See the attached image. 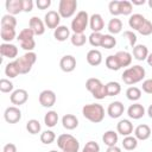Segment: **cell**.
Returning <instances> with one entry per match:
<instances>
[{
  "mask_svg": "<svg viewBox=\"0 0 152 152\" xmlns=\"http://www.w3.org/2000/svg\"><path fill=\"white\" fill-rule=\"evenodd\" d=\"M83 116L93 124H99L104 118V108L99 103H89L84 104L82 108Z\"/></svg>",
  "mask_w": 152,
  "mask_h": 152,
  "instance_id": "cell-1",
  "label": "cell"
},
{
  "mask_svg": "<svg viewBox=\"0 0 152 152\" xmlns=\"http://www.w3.org/2000/svg\"><path fill=\"white\" fill-rule=\"evenodd\" d=\"M121 77H122V81L126 84H128V86L135 84V83L142 81V78L145 77V69L141 65L129 66L128 69H126L124 71V74L121 75Z\"/></svg>",
  "mask_w": 152,
  "mask_h": 152,
  "instance_id": "cell-2",
  "label": "cell"
},
{
  "mask_svg": "<svg viewBox=\"0 0 152 152\" xmlns=\"http://www.w3.org/2000/svg\"><path fill=\"white\" fill-rule=\"evenodd\" d=\"M57 145L62 150V152H78L80 150L78 140L69 133L61 134L57 138Z\"/></svg>",
  "mask_w": 152,
  "mask_h": 152,
  "instance_id": "cell-3",
  "label": "cell"
},
{
  "mask_svg": "<svg viewBox=\"0 0 152 152\" xmlns=\"http://www.w3.org/2000/svg\"><path fill=\"white\" fill-rule=\"evenodd\" d=\"M86 88L97 100H102V99H104L107 96L106 84H103L99 78H95V77L88 78L87 82H86Z\"/></svg>",
  "mask_w": 152,
  "mask_h": 152,
  "instance_id": "cell-4",
  "label": "cell"
},
{
  "mask_svg": "<svg viewBox=\"0 0 152 152\" xmlns=\"http://www.w3.org/2000/svg\"><path fill=\"white\" fill-rule=\"evenodd\" d=\"M17 65H18V69H19V72L20 74H27L31 71L32 69V65L36 63L37 61V55L31 51V52H26L25 55H23L21 57H18L17 59H14Z\"/></svg>",
  "mask_w": 152,
  "mask_h": 152,
  "instance_id": "cell-5",
  "label": "cell"
},
{
  "mask_svg": "<svg viewBox=\"0 0 152 152\" xmlns=\"http://www.w3.org/2000/svg\"><path fill=\"white\" fill-rule=\"evenodd\" d=\"M89 24V15L86 11H80L71 21V30L74 33H83Z\"/></svg>",
  "mask_w": 152,
  "mask_h": 152,
  "instance_id": "cell-6",
  "label": "cell"
},
{
  "mask_svg": "<svg viewBox=\"0 0 152 152\" xmlns=\"http://www.w3.org/2000/svg\"><path fill=\"white\" fill-rule=\"evenodd\" d=\"M77 8L76 0H61L58 5V13L61 18H70L74 15Z\"/></svg>",
  "mask_w": 152,
  "mask_h": 152,
  "instance_id": "cell-7",
  "label": "cell"
},
{
  "mask_svg": "<svg viewBox=\"0 0 152 152\" xmlns=\"http://www.w3.org/2000/svg\"><path fill=\"white\" fill-rule=\"evenodd\" d=\"M4 119L8 124H17L21 119V112L17 106H11L5 109L4 113Z\"/></svg>",
  "mask_w": 152,
  "mask_h": 152,
  "instance_id": "cell-8",
  "label": "cell"
},
{
  "mask_svg": "<svg viewBox=\"0 0 152 152\" xmlns=\"http://www.w3.org/2000/svg\"><path fill=\"white\" fill-rule=\"evenodd\" d=\"M39 103L45 108L52 107L56 103V94L50 89L43 90L39 94Z\"/></svg>",
  "mask_w": 152,
  "mask_h": 152,
  "instance_id": "cell-9",
  "label": "cell"
},
{
  "mask_svg": "<svg viewBox=\"0 0 152 152\" xmlns=\"http://www.w3.org/2000/svg\"><path fill=\"white\" fill-rule=\"evenodd\" d=\"M61 15L57 11H49L44 17V24L48 26V28H57L59 26Z\"/></svg>",
  "mask_w": 152,
  "mask_h": 152,
  "instance_id": "cell-10",
  "label": "cell"
},
{
  "mask_svg": "<svg viewBox=\"0 0 152 152\" xmlns=\"http://www.w3.org/2000/svg\"><path fill=\"white\" fill-rule=\"evenodd\" d=\"M28 99V94L25 89H15L12 91L11 96H10V100L13 104L15 106H21L24 104Z\"/></svg>",
  "mask_w": 152,
  "mask_h": 152,
  "instance_id": "cell-11",
  "label": "cell"
},
{
  "mask_svg": "<svg viewBox=\"0 0 152 152\" xmlns=\"http://www.w3.org/2000/svg\"><path fill=\"white\" fill-rule=\"evenodd\" d=\"M124 110H125L124 103L120 101H114V102L109 103V106L107 108V114L112 119H118L124 114Z\"/></svg>",
  "mask_w": 152,
  "mask_h": 152,
  "instance_id": "cell-12",
  "label": "cell"
},
{
  "mask_svg": "<svg viewBox=\"0 0 152 152\" xmlns=\"http://www.w3.org/2000/svg\"><path fill=\"white\" fill-rule=\"evenodd\" d=\"M0 53L2 57L13 59L18 56V48L11 43H2L0 45Z\"/></svg>",
  "mask_w": 152,
  "mask_h": 152,
  "instance_id": "cell-13",
  "label": "cell"
},
{
  "mask_svg": "<svg viewBox=\"0 0 152 152\" xmlns=\"http://www.w3.org/2000/svg\"><path fill=\"white\" fill-rule=\"evenodd\" d=\"M59 66L64 72H71L76 68V58L71 55H65L61 58Z\"/></svg>",
  "mask_w": 152,
  "mask_h": 152,
  "instance_id": "cell-14",
  "label": "cell"
},
{
  "mask_svg": "<svg viewBox=\"0 0 152 152\" xmlns=\"http://www.w3.org/2000/svg\"><path fill=\"white\" fill-rule=\"evenodd\" d=\"M28 27L34 32L37 36H42L45 32V24L44 21L38 17H32L28 21Z\"/></svg>",
  "mask_w": 152,
  "mask_h": 152,
  "instance_id": "cell-15",
  "label": "cell"
},
{
  "mask_svg": "<svg viewBox=\"0 0 152 152\" xmlns=\"http://www.w3.org/2000/svg\"><path fill=\"white\" fill-rule=\"evenodd\" d=\"M127 114L131 119L133 120H138V119H141L144 115H145V108L142 104L140 103H133L128 107L127 109Z\"/></svg>",
  "mask_w": 152,
  "mask_h": 152,
  "instance_id": "cell-16",
  "label": "cell"
},
{
  "mask_svg": "<svg viewBox=\"0 0 152 152\" xmlns=\"http://www.w3.org/2000/svg\"><path fill=\"white\" fill-rule=\"evenodd\" d=\"M89 26L93 32H101V30L104 27V21L102 19V15L99 13H94L89 18Z\"/></svg>",
  "mask_w": 152,
  "mask_h": 152,
  "instance_id": "cell-17",
  "label": "cell"
},
{
  "mask_svg": "<svg viewBox=\"0 0 152 152\" xmlns=\"http://www.w3.org/2000/svg\"><path fill=\"white\" fill-rule=\"evenodd\" d=\"M116 131L119 134H121L124 137H128L133 132V124L127 119L120 120L116 125Z\"/></svg>",
  "mask_w": 152,
  "mask_h": 152,
  "instance_id": "cell-18",
  "label": "cell"
},
{
  "mask_svg": "<svg viewBox=\"0 0 152 152\" xmlns=\"http://www.w3.org/2000/svg\"><path fill=\"white\" fill-rule=\"evenodd\" d=\"M5 6L8 14L15 15L23 11V0H7Z\"/></svg>",
  "mask_w": 152,
  "mask_h": 152,
  "instance_id": "cell-19",
  "label": "cell"
},
{
  "mask_svg": "<svg viewBox=\"0 0 152 152\" xmlns=\"http://www.w3.org/2000/svg\"><path fill=\"white\" fill-rule=\"evenodd\" d=\"M151 135V128L148 125H139L135 127L134 129V137L138 139V140H147Z\"/></svg>",
  "mask_w": 152,
  "mask_h": 152,
  "instance_id": "cell-20",
  "label": "cell"
},
{
  "mask_svg": "<svg viewBox=\"0 0 152 152\" xmlns=\"http://www.w3.org/2000/svg\"><path fill=\"white\" fill-rule=\"evenodd\" d=\"M87 62L91 65V66H97L101 64L102 62V53L96 50V49H93V50H89L88 53H87Z\"/></svg>",
  "mask_w": 152,
  "mask_h": 152,
  "instance_id": "cell-21",
  "label": "cell"
},
{
  "mask_svg": "<svg viewBox=\"0 0 152 152\" xmlns=\"http://www.w3.org/2000/svg\"><path fill=\"white\" fill-rule=\"evenodd\" d=\"M62 125L65 129H75L78 126V119L74 114H65L62 118Z\"/></svg>",
  "mask_w": 152,
  "mask_h": 152,
  "instance_id": "cell-22",
  "label": "cell"
},
{
  "mask_svg": "<svg viewBox=\"0 0 152 152\" xmlns=\"http://www.w3.org/2000/svg\"><path fill=\"white\" fill-rule=\"evenodd\" d=\"M133 56H134V58L137 61H145V59H147V56H148L147 46L144 45V44H137L133 48Z\"/></svg>",
  "mask_w": 152,
  "mask_h": 152,
  "instance_id": "cell-23",
  "label": "cell"
},
{
  "mask_svg": "<svg viewBox=\"0 0 152 152\" xmlns=\"http://www.w3.org/2000/svg\"><path fill=\"white\" fill-rule=\"evenodd\" d=\"M53 37L58 42H64L70 37V30L65 25H59L55 31H53Z\"/></svg>",
  "mask_w": 152,
  "mask_h": 152,
  "instance_id": "cell-24",
  "label": "cell"
},
{
  "mask_svg": "<svg viewBox=\"0 0 152 152\" xmlns=\"http://www.w3.org/2000/svg\"><path fill=\"white\" fill-rule=\"evenodd\" d=\"M146 20V18L142 15V14H139V13H135V14H132L128 19V25L133 30H139L141 27V25L144 24V21Z\"/></svg>",
  "mask_w": 152,
  "mask_h": 152,
  "instance_id": "cell-25",
  "label": "cell"
},
{
  "mask_svg": "<svg viewBox=\"0 0 152 152\" xmlns=\"http://www.w3.org/2000/svg\"><path fill=\"white\" fill-rule=\"evenodd\" d=\"M115 56H116L118 62H119L121 68L131 65V63H132V55L129 52H127V51H118L115 53Z\"/></svg>",
  "mask_w": 152,
  "mask_h": 152,
  "instance_id": "cell-26",
  "label": "cell"
},
{
  "mask_svg": "<svg viewBox=\"0 0 152 152\" xmlns=\"http://www.w3.org/2000/svg\"><path fill=\"white\" fill-rule=\"evenodd\" d=\"M102 141L108 147L116 146V142H118V133L114 132V131H107V132H104L103 135H102Z\"/></svg>",
  "mask_w": 152,
  "mask_h": 152,
  "instance_id": "cell-27",
  "label": "cell"
},
{
  "mask_svg": "<svg viewBox=\"0 0 152 152\" xmlns=\"http://www.w3.org/2000/svg\"><path fill=\"white\" fill-rule=\"evenodd\" d=\"M107 28H108L110 34H118L122 30V21L118 18H113V19L109 20V23L107 25Z\"/></svg>",
  "mask_w": 152,
  "mask_h": 152,
  "instance_id": "cell-28",
  "label": "cell"
},
{
  "mask_svg": "<svg viewBox=\"0 0 152 152\" xmlns=\"http://www.w3.org/2000/svg\"><path fill=\"white\" fill-rule=\"evenodd\" d=\"M0 36L4 43H10L15 38V28L13 27H1Z\"/></svg>",
  "mask_w": 152,
  "mask_h": 152,
  "instance_id": "cell-29",
  "label": "cell"
},
{
  "mask_svg": "<svg viewBox=\"0 0 152 152\" xmlns=\"http://www.w3.org/2000/svg\"><path fill=\"white\" fill-rule=\"evenodd\" d=\"M121 91V86L120 83L115 82V81H110L106 84V93L107 96H115Z\"/></svg>",
  "mask_w": 152,
  "mask_h": 152,
  "instance_id": "cell-30",
  "label": "cell"
},
{
  "mask_svg": "<svg viewBox=\"0 0 152 152\" xmlns=\"http://www.w3.org/2000/svg\"><path fill=\"white\" fill-rule=\"evenodd\" d=\"M58 122V114L55 110H49L44 116V124L48 127H55Z\"/></svg>",
  "mask_w": 152,
  "mask_h": 152,
  "instance_id": "cell-31",
  "label": "cell"
},
{
  "mask_svg": "<svg viewBox=\"0 0 152 152\" xmlns=\"http://www.w3.org/2000/svg\"><path fill=\"white\" fill-rule=\"evenodd\" d=\"M5 74H6V76L10 77V78H14V77H17V76L20 74L15 61L10 62L8 64H6V66H5Z\"/></svg>",
  "mask_w": 152,
  "mask_h": 152,
  "instance_id": "cell-32",
  "label": "cell"
},
{
  "mask_svg": "<svg viewBox=\"0 0 152 152\" xmlns=\"http://www.w3.org/2000/svg\"><path fill=\"white\" fill-rule=\"evenodd\" d=\"M122 146H124L125 150L132 151V150L137 148V146H138V139L135 137H132V135L125 137L124 140H122Z\"/></svg>",
  "mask_w": 152,
  "mask_h": 152,
  "instance_id": "cell-33",
  "label": "cell"
},
{
  "mask_svg": "<svg viewBox=\"0 0 152 152\" xmlns=\"http://www.w3.org/2000/svg\"><path fill=\"white\" fill-rule=\"evenodd\" d=\"M104 63H106V66H107L109 70L118 71L119 69H121V66H120V64H119L118 58H116L115 55H110V56H108V57L106 58Z\"/></svg>",
  "mask_w": 152,
  "mask_h": 152,
  "instance_id": "cell-34",
  "label": "cell"
},
{
  "mask_svg": "<svg viewBox=\"0 0 152 152\" xmlns=\"http://www.w3.org/2000/svg\"><path fill=\"white\" fill-rule=\"evenodd\" d=\"M126 97L129 101H138L141 97V90L138 87H129L126 90Z\"/></svg>",
  "mask_w": 152,
  "mask_h": 152,
  "instance_id": "cell-35",
  "label": "cell"
},
{
  "mask_svg": "<svg viewBox=\"0 0 152 152\" xmlns=\"http://www.w3.org/2000/svg\"><path fill=\"white\" fill-rule=\"evenodd\" d=\"M17 26V19L12 14H5L1 18V27H13Z\"/></svg>",
  "mask_w": 152,
  "mask_h": 152,
  "instance_id": "cell-36",
  "label": "cell"
},
{
  "mask_svg": "<svg viewBox=\"0 0 152 152\" xmlns=\"http://www.w3.org/2000/svg\"><path fill=\"white\" fill-rule=\"evenodd\" d=\"M70 40L74 46H83L87 42V37L84 33H72V36L70 37Z\"/></svg>",
  "mask_w": 152,
  "mask_h": 152,
  "instance_id": "cell-37",
  "label": "cell"
},
{
  "mask_svg": "<svg viewBox=\"0 0 152 152\" xmlns=\"http://www.w3.org/2000/svg\"><path fill=\"white\" fill-rule=\"evenodd\" d=\"M102 38H103V34L101 32H91V34L88 37V40H89L91 46L97 48V46H101Z\"/></svg>",
  "mask_w": 152,
  "mask_h": 152,
  "instance_id": "cell-38",
  "label": "cell"
},
{
  "mask_svg": "<svg viewBox=\"0 0 152 152\" xmlns=\"http://www.w3.org/2000/svg\"><path fill=\"white\" fill-rule=\"evenodd\" d=\"M26 129H27L28 133H31V134H37V133H39V132H40V124H39V121L36 120V119L28 120L27 124H26Z\"/></svg>",
  "mask_w": 152,
  "mask_h": 152,
  "instance_id": "cell-39",
  "label": "cell"
},
{
  "mask_svg": "<svg viewBox=\"0 0 152 152\" xmlns=\"http://www.w3.org/2000/svg\"><path fill=\"white\" fill-rule=\"evenodd\" d=\"M55 139H56V134H55V132H52L50 129H46L40 134V141L45 145H49V144L53 142Z\"/></svg>",
  "mask_w": 152,
  "mask_h": 152,
  "instance_id": "cell-40",
  "label": "cell"
},
{
  "mask_svg": "<svg viewBox=\"0 0 152 152\" xmlns=\"http://www.w3.org/2000/svg\"><path fill=\"white\" fill-rule=\"evenodd\" d=\"M116 45V39L112 34H103L101 46L104 49H113Z\"/></svg>",
  "mask_w": 152,
  "mask_h": 152,
  "instance_id": "cell-41",
  "label": "cell"
},
{
  "mask_svg": "<svg viewBox=\"0 0 152 152\" xmlns=\"http://www.w3.org/2000/svg\"><path fill=\"white\" fill-rule=\"evenodd\" d=\"M133 11V7H132V2L127 1V0H121L120 1V14H124V15H129Z\"/></svg>",
  "mask_w": 152,
  "mask_h": 152,
  "instance_id": "cell-42",
  "label": "cell"
},
{
  "mask_svg": "<svg viewBox=\"0 0 152 152\" xmlns=\"http://www.w3.org/2000/svg\"><path fill=\"white\" fill-rule=\"evenodd\" d=\"M13 83L7 80V78H1L0 80V90L1 93H11L13 91Z\"/></svg>",
  "mask_w": 152,
  "mask_h": 152,
  "instance_id": "cell-43",
  "label": "cell"
},
{
  "mask_svg": "<svg viewBox=\"0 0 152 152\" xmlns=\"http://www.w3.org/2000/svg\"><path fill=\"white\" fill-rule=\"evenodd\" d=\"M33 36H34V32L28 27V28H24V30H21V31L19 32L17 39H18L19 42H21V40H26V39H32Z\"/></svg>",
  "mask_w": 152,
  "mask_h": 152,
  "instance_id": "cell-44",
  "label": "cell"
},
{
  "mask_svg": "<svg viewBox=\"0 0 152 152\" xmlns=\"http://www.w3.org/2000/svg\"><path fill=\"white\" fill-rule=\"evenodd\" d=\"M138 32L140 34H142V36H150L152 33V23L146 19L144 21V24L141 25V27L138 30Z\"/></svg>",
  "mask_w": 152,
  "mask_h": 152,
  "instance_id": "cell-45",
  "label": "cell"
},
{
  "mask_svg": "<svg viewBox=\"0 0 152 152\" xmlns=\"http://www.w3.org/2000/svg\"><path fill=\"white\" fill-rule=\"evenodd\" d=\"M108 10H109V13L112 15H114V17L120 15V1H118V0L110 1L108 5Z\"/></svg>",
  "mask_w": 152,
  "mask_h": 152,
  "instance_id": "cell-46",
  "label": "cell"
},
{
  "mask_svg": "<svg viewBox=\"0 0 152 152\" xmlns=\"http://www.w3.org/2000/svg\"><path fill=\"white\" fill-rule=\"evenodd\" d=\"M19 43H20V46H21V49L26 50L27 52H31V51H33V49H34V46H36V42H34V38H32V39H26V40H21V42H19Z\"/></svg>",
  "mask_w": 152,
  "mask_h": 152,
  "instance_id": "cell-47",
  "label": "cell"
},
{
  "mask_svg": "<svg viewBox=\"0 0 152 152\" xmlns=\"http://www.w3.org/2000/svg\"><path fill=\"white\" fill-rule=\"evenodd\" d=\"M82 152H100V146L95 141H88L84 145Z\"/></svg>",
  "mask_w": 152,
  "mask_h": 152,
  "instance_id": "cell-48",
  "label": "cell"
},
{
  "mask_svg": "<svg viewBox=\"0 0 152 152\" xmlns=\"http://www.w3.org/2000/svg\"><path fill=\"white\" fill-rule=\"evenodd\" d=\"M124 37L128 39V43L132 48H134L137 45V36L133 31H125L124 32Z\"/></svg>",
  "mask_w": 152,
  "mask_h": 152,
  "instance_id": "cell-49",
  "label": "cell"
},
{
  "mask_svg": "<svg viewBox=\"0 0 152 152\" xmlns=\"http://www.w3.org/2000/svg\"><path fill=\"white\" fill-rule=\"evenodd\" d=\"M142 91H145L147 94H152V78L145 80L142 82Z\"/></svg>",
  "mask_w": 152,
  "mask_h": 152,
  "instance_id": "cell-50",
  "label": "cell"
},
{
  "mask_svg": "<svg viewBox=\"0 0 152 152\" xmlns=\"http://www.w3.org/2000/svg\"><path fill=\"white\" fill-rule=\"evenodd\" d=\"M36 5L39 10H46L51 6V0H37Z\"/></svg>",
  "mask_w": 152,
  "mask_h": 152,
  "instance_id": "cell-51",
  "label": "cell"
},
{
  "mask_svg": "<svg viewBox=\"0 0 152 152\" xmlns=\"http://www.w3.org/2000/svg\"><path fill=\"white\" fill-rule=\"evenodd\" d=\"M32 8H33L32 0H23V11L24 12H31Z\"/></svg>",
  "mask_w": 152,
  "mask_h": 152,
  "instance_id": "cell-52",
  "label": "cell"
},
{
  "mask_svg": "<svg viewBox=\"0 0 152 152\" xmlns=\"http://www.w3.org/2000/svg\"><path fill=\"white\" fill-rule=\"evenodd\" d=\"M2 152H17V146L14 144H12V142L6 144L4 146V148H2Z\"/></svg>",
  "mask_w": 152,
  "mask_h": 152,
  "instance_id": "cell-53",
  "label": "cell"
},
{
  "mask_svg": "<svg viewBox=\"0 0 152 152\" xmlns=\"http://www.w3.org/2000/svg\"><path fill=\"white\" fill-rule=\"evenodd\" d=\"M106 152H121V148L118 146H112V147H108Z\"/></svg>",
  "mask_w": 152,
  "mask_h": 152,
  "instance_id": "cell-54",
  "label": "cell"
},
{
  "mask_svg": "<svg viewBox=\"0 0 152 152\" xmlns=\"http://www.w3.org/2000/svg\"><path fill=\"white\" fill-rule=\"evenodd\" d=\"M145 2H146L145 0H132V4H133V5H138V6L144 5Z\"/></svg>",
  "mask_w": 152,
  "mask_h": 152,
  "instance_id": "cell-55",
  "label": "cell"
},
{
  "mask_svg": "<svg viewBox=\"0 0 152 152\" xmlns=\"http://www.w3.org/2000/svg\"><path fill=\"white\" fill-rule=\"evenodd\" d=\"M147 63H148V65H151L152 66V52L151 53H148V56H147Z\"/></svg>",
  "mask_w": 152,
  "mask_h": 152,
  "instance_id": "cell-56",
  "label": "cell"
},
{
  "mask_svg": "<svg viewBox=\"0 0 152 152\" xmlns=\"http://www.w3.org/2000/svg\"><path fill=\"white\" fill-rule=\"evenodd\" d=\"M147 114H148V116L152 119V104H150V107L147 108Z\"/></svg>",
  "mask_w": 152,
  "mask_h": 152,
  "instance_id": "cell-57",
  "label": "cell"
},
{
  "mask_svg": "<svg viewBox=\"0 0 152 152\" xmlns=\"http://www.w3.org/2000/svg\"><path fill=\"white\" fill-rule=\"evenodd\" d=\"M147 4H148V6L152 8V0H148V2H147Z\"/></svg>",
  "mask_w": 152,
  "mask_h": 152,
  "instance_id": "cell-58",
  "label": "cell"
},
{
  "mask_svg": "<svg viewBox=\"0 0 152 152\" xmlns=\"http://www.w3.org/2000/svg\"><path fill=\"white\" fill-rule=\"evenodd\" d=\"M50 152H57V151H56V150H51Z\"/></svg>",
  "mask_w": 152,
  "mask_h": 152,
  "instance_id": "cell-59",
  "label": "cell"
}]
</instances>
